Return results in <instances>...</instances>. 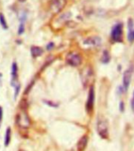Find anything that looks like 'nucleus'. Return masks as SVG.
I'll list each match as a JSON object with an SVG mask.
<instances>
[{
    "label": "nucleus",
    "instance_id": "obj_10",
    "mask_svg": "<svg viewBox=\"0 0 134 151\" xmlns=\"http://www.w3.org/2000/svg\"><path fill=\"white\" fill-rule=\"evenodd\" d=\"M18 68L16 63H14L12 64V69H11V84L12 86H14L16 83L17 76H18Z\"/></svg>",
    "mask_w": 134,
    "mask_h": 151
},
{
    "label": "nucleus",
    "instance_id": "obj_4",
    "mask_svg": "<svg viewBox=\"0 0 134 151\" xmlns=\"http://www.w3.org/2000/svg\"><path fill=\"white\" fill-rule=\"evenodd\" d=\"M97 132L103 139L108 138V126L104 120H99L97 122Z\"/></svg>",
    "mask_w": 134,
    "mask_h": 151
},
{
    "label": "nucleus",
    "instance_id": "obj_24",
    "mask_svg": "<svg viewBox=\"0 0 134 151\" xmlns=\"http://www.w3.org/2000/svg\"><path fill=\"white\" fill-rule=\"evenodd\" d=\"M19 1H20V2H24L25 0H19Z\"/></svg>",
    "mask_w": 134,
    "mask_h": 151
},
{
    "label": "nucleus",
    "instance_id": "obj_17",
    "mask_svg": "<svg viewBox=\"0 0 134 151\" xmlns=\"http://www.w3.org/2000/svg\"><path fill=\"white\" fill-rule=\"evenodd\" d=\"M24 32V23L21 22L20 26H19V28H18V34L19 35H21L23 34V32Z\"/></svg>",
    "mask_w": 134,
    "mask_h": 151
},
{
    "label": "nucleus",
    "instance_id": "obj_19",
    "mask_svg": "<svg viewBox=\"0 0 134 151\" xmlns=\"http://www.w3.org/2000/svg\"><path fill=\"white\" fill-rule=\"evenodd\" d=\"M53 42L50 43V44H49V45H47V50H52V48H53Z\"/></svg>",
    "mask_w": 134,
    "mask_h": 151
},
{
    "label": "nucleus",
    "instance_id": "obj_25",
    "mask_svg": "<svg viewBox=\"0 0 134 151\" xmlns=\"http://www.w3.org/2000/svg\"><path fill=\"white\" fill-rule=\"evenodd\" d=\"M1 78H2V75L0 74V81H1Z\"/></svg>",
    "mask_w": 134,
    "mask_h": 151
},
{
    "label": "nucleus",
    "instance_id": "obj_12",
    "mask_svg": "<svg viewBox=\"0 0 134 151\" xmlns=\"http://www.w3.org/2000/svg\"><path fill=\"white\" fill-rule=\"evenodd\" d=\"M43 53V50L39 46H32L31 47V54L33 57H38L42 56Z\"/></svg>",
    "mask_w": 134,
    "mask_h": 151
},
{
    "label": "nucleus",
    "instance_id": "obj_9",
    "mask_svg": "<svg viewBox=\"0 0 134 151\" xmlns=\"http://www.w3.org/2000/svg\"><path fill=\"white\" fill-rule=\"evenodd\" d=\"M134 24L133 20L132 19H130L128 20V40L130 41V42H134Z\"/></svg>",
    "mask_w": 134,
    "mask_h": 151
},
{
    "label": "nucleus",
    "instance_id": "obj_8",
    "mask_svg": "<svg viewBox=\"0 0 134 151\" xmlns=\"http://www.w3.org/2000/svg\"><path fill=\"white\" fill-rule=\"evenodd\" d=\"M92 76H93V74H92V70L90 68H86L83 70L82 73V77L84 86H87L89 83V81L92 79Z\"/></svg>",
    "mask_w": 134,
    "mask_h": 151
},
{
    "label": "nucleus",
    "instance_id": "obj_23",
    "mask_svg": "<svg viewBox=\"0 0 134 151\" xmlns=\"http://www.w3.org/2000/svg\"><path fill=\"white\" fill-rule=\"evenodd\" d=\"M71 151H79V150L77 149V147H76V148H75V149H72V150H71Z\"/></svg>",
    "mask_w": 134,
    "mask_h": 151
},
{
    "label": "nucleus",
    "instance_id": "obj_26",
    "mask_svg": "<svg viewBox=\"0 0 134 151\" xmlns=\"http://www.w3.org/2000/svg\"><path fill=\"white\" fill-rule=\"evenodd\" d=\"M20 151H24V150H20Z\"/></svg>",
    "mask_w": 134,
    "mask_h": 151
},
{
    "label": "nucleus",
    "instance_id": "obj_11",
    "mask_svg": "<svg viewBox=\"0 0 134 151\" xmlns=\"http://www.w3.org/2000/svg\"><path fill=\"white\" fill-rule=\"evenodd\" d=\"M87 142H88V138H87L86 135H84L78 142L77 146H76L77 149L79 151H83L85 150V148H86V147Z\"/></svg>",
    "mask_w": 134,
    "mask_h": 151
},
{
    "label": "nucleus",
    "instance_id": "obj_13",
    "mask_svg": "<svg viewBox=\"0 0 134 151\" xmlns=\"http://www.w3.org/2000/svg\"><path fill=\"white\" fill-rule=\"evenodd\" d=\"M100 38L98 37H92L85 41V44L87 45H100Z\"/></svg>",
    "mask_w": 134,
    "mask_h": 151
},
{
    "label": "nucleus",
    "instance_id": "obj_6",
    "mask_svg": "<svg viewBox=\"0 0 134 151\" xmlns=\"http://www.w3.org/2000/svg\"><path fill=\"white\" fill-rule=\"evenodd\" d=\"M66 4V0H53L51 3V9L54 14L61 11Z\"/></svg>",
    "mask_w": 134,
    "mask_h": 151
},
{
    "label": "nucleus",
    "instance_id": "obj_21",
    "mask_svg": "<svg viewBox=\"0 0 134 151\" xmlns=\"http://www.w3.org/2000/svg\"><path fill=\"white\" fill-rule=\"evenodd\" d=\"M2 107L0 106V122L2 121Z\"/></svg>",
    "mask_w": 134,
    "mask_h": 151
},
{
    "label": "nucleus",
    "instance_id": "obj_5",
    "mask_svg": "<svg viewBox=\"0 0 134 151\" xmlns=\"http://www.w3.org/2000/svg\"><path fill=\"white\" fill-rule=\"evenodd\" d=\"M94 100H95V92H94V88L93 86H91L89 95H88V99L86 102V110L89 113L92 112L93 111V106H94Z\"/></svg>",
    "mask_w": 134,
    "mask_h": 151
},
{
    "label": "nucleus",
    "instance_id": "obj_14",
    "mask_svg": "<svg viewBox=\"0 0 134 151\" xmlns=\"http://www.w3.org/2000/svg\"><path fill=\"white\" fill-rule=\"evenodd\" d=\"M10 139H11V129H10V128H8L6 131V134H5L4 145L6 147H7L9 144Z\"/></svg>",
    "mask_w": 134,
    "mask_h": 151
},
{
    "label": "nucleus",
    "instance_id": "obj_15",
    "mask_svg": "<svg viewBox=\"0 0 134 151\" xmlns=\"http://www.w3.org/2000/svg\"><path fill=\"white\" fill-rule=\"evenodd\" d=\"M111 60V57H110L109 52H107V50H105L103 52V56H102V59H101V61H102V63H107Z\"/></svg>",
    "mask_w": 134,
    "mask_h": 151
},
{
    "label": "nucleus",
    "instance_id": "obj_22",
    "mask_svg": "<svg viewBox=\"0 0 134 151\" xmlns=\"http://www.w3.org/2000/svg\"><path fill=\"white\" fill-rule=\"evenodd\" d=\"M132 108L134 111V93H133V99H132Z\"/></svg>",
    "mask_w": 134,
    "mask_h": 151
},
{
    "label": "nucleus",
    "instance_id": "obj_2",
    "mask_svg": "<svg viewBox=\"0 0 134 151\" xmlns=\"http://www.w3.org/2000/svg\"><path fill=\"white\" fill-rule=\"evenodd\" d=\"M123 35V24L118 23L113 27L111 33V38L115 42H121L122 41Z\"/></svg>",
    "mask_w": 134,
    "mask_h": 151
},
{
    "label": "nucleus",
    "instance_id": "obj_18",
    "mask_svg": "<svg viewBox=\"0 0 134 151\" xmlns=\"http://www.w3.org/2000/svg\"><path fill=\"white\" fill-rule=\"evenodd\" d=\"M20 88H21L20 85H17L16 87V90H15V98H17V95H18L19 93V91H20Z\"/></svg>",
    "mask_w": 134,
    "mask_h": 151
},
{
    "label": "nucleus",
    "instance_id": "obj_3",
    "mask_svg": "<svg viewBox=\"0 0 134 151\" xmlns=\"http://www.w3.org/2000/svg\"><path fill=\"white\" fill-rule=\"evenodd\" d=\"M67 63L72 67H78L82 63V57L77 52H70L66 57Z\"/></svg>",
    "mask_w": 134,
    "mask_h": 151
},
{
    "label": "nucleus",
    "instance_id": "obj_16",
    "mask_svg": "<svg viewBox=\"0 0 134 151\" xmlns=\"http://www.w3.org/2000/svg\"><path fill=\"white\" fill-rule=\"evenodd\" d=\"M0 24L2 25V27L4 28V29H7L8 28V26H7V23L5 20V17L3 16V14H0Z\"/></svg>",
    "mask_w": 134,
    "mask_h": 151
},
{
    "label": "nucleus",
    "instance_id": "obj_20",
    "mask_svg": "<svg viewBox=\"0 0 134 151\" xmlns=\"http://www.w3.org/2000/svg\"><path fill=\"white\" fill-rule=\"evenodd\" d=\"M120 111L122 112L124 111V103L123 102H121L120 103Z\"/></svg>",
    "mask_w": 134,
    "mask_h": 151
},
{
    "label": "nucleus",
    "instance_id": "obj_1",
    "mask_svg": "<svg viewBox=\"0 0 134 151\" xmlns=\"http://www.w3.org/2000/svg\"><path fill=\"white\" fill-rule=\"evenodd\" d=\"M17 124L21 129H27L31 125L29 116L24 110L21 111L17 116Z\"/></svg>",
    "mask_w": 134,
    "mask_h": 151
},
{
    "label": "nucleus",
    "instance_id": "obj_7",
    "mask_svg": "<svg viewBox=\"0 0 134 151\" xmlns=\"http://www.w3.org/2000/svg\"><path fill=\"white\" fill-rule=\"evenodd\" d=\"M131 78H132V70H125L123 74V86L124 91H127V89L130 87V81H131Z\"/></svg>",
    "mask_w": 134,
    "mask_h": 151
}]
</instances>
